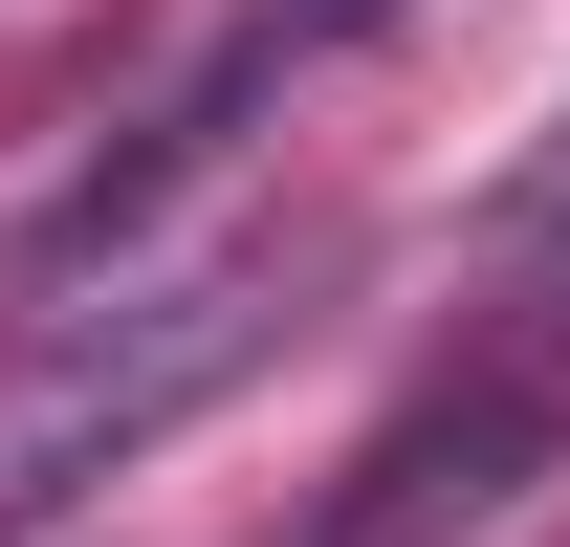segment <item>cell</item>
Instances as JSON below:
<instances>
[{"label":"cell","instance_id":"cell-1","mask_svg":"<svg viewBox=\"0 0 570 547\" xmlns=\"http://www.w3.org/2000/svg\"><path fill=\"white\" fill-rule=\"evenodd\" d=\"M352 263L330 219H242V241H154V263H88L67 307L0 329V547H45L88 481H132L176 416H219L307 329V285Z\"/></svg>","mask_w":570,"mask_h":547},{"label":"cell","instance_id":"cell-2","mask_svg":"<svg viewBox=\"0 0 570 547\" xmlns=\"http://www.w3.org/2000/svg\"><path fill=\"white\" fill-rule=\"evenodd\" d=\"M549 460H570V329L483 307V350H461V372H417V395L373 416V438H352V481H330L285 547H483Z\"/></svg>","mask_w":570,"mask_h":547},{"label":"cell","instance_id":"cell-3","mask_svg":"<svg viewBox=\"0 0 570 547\" xmlns=\"http://www.w3.org/2000/svg\"><path fill=\"white\" fill-rule=\"evenodd\" d=\"M504 307H527V329H570V132H549V176L504 198Z\"/></svg>","mask_w":570,"mask_h":547},{"label":"cell","instance_id":"cell-4","mask_svg":"<svg viewBox=\"0 0 570 547\" xmlns=\"http://www.w3.org/2000/svg\"><path fill=\"white\" fill-rule=\"evenodd\" d=\"M352 22H395V0H285V44H352Z\"/></svg>","mask_w":570,"mask_h":547}]
</instances>
